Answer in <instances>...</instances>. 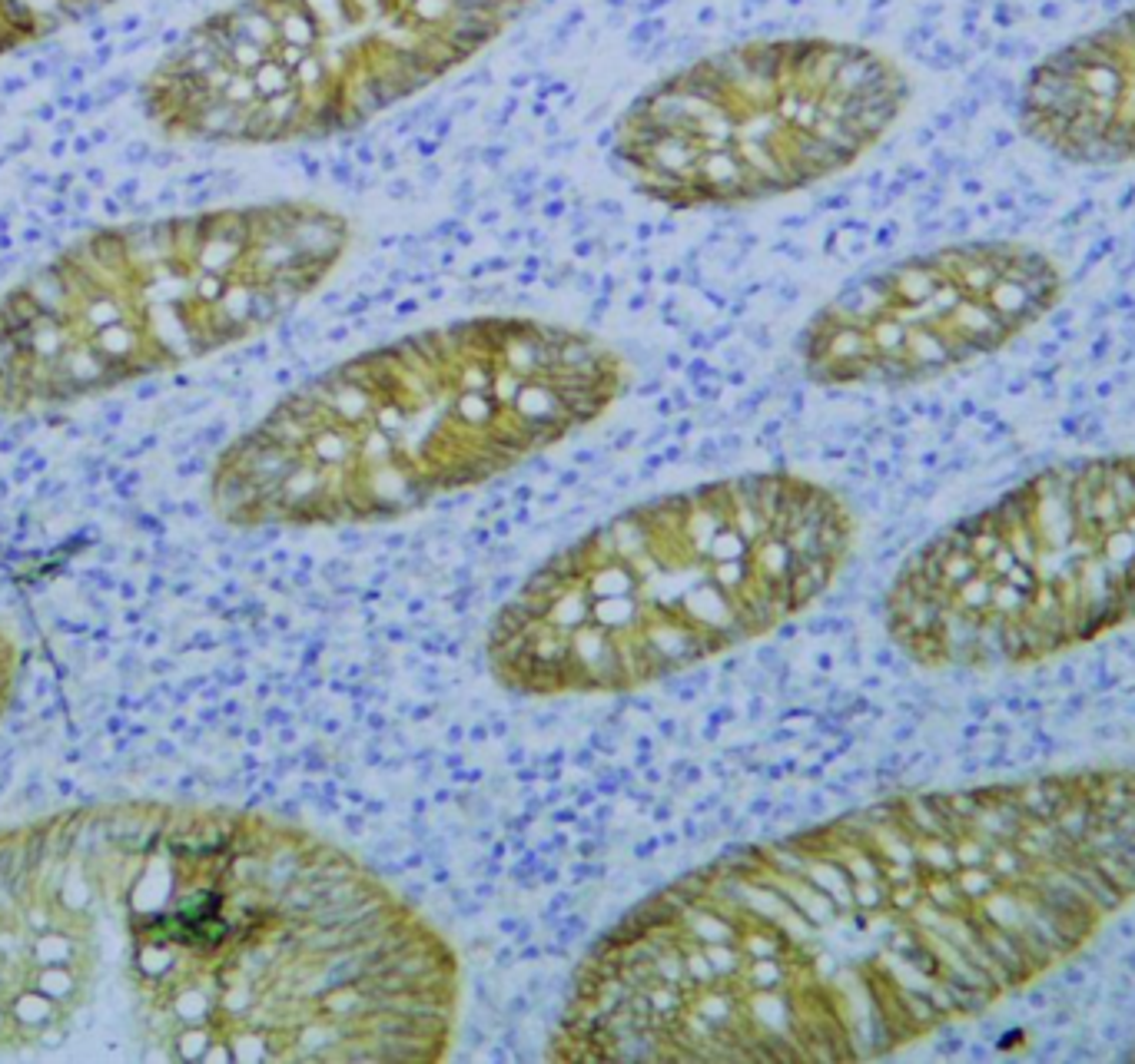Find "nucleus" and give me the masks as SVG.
Returning a JSON list of instances; mask_svg holds the SVG:
<instances>
[{
    "mask_svg": "<svg viewBox=\"0 0 1135 1064\" xmlns=\"http://www.w3.org/2000/svg\"><path fill=\"white\" fill-rule=\"evenodd\" d=\"M628 385V358L578 325H429L286 392L220 451L207 497L240 530L388 524L558 448Z\"/></svg>",
    "mask_w": 1135,
    "mask_h": 1064,
    "instance_id": "f03ea898",
    "label": "nucleus"
},
{
    "mask_svg": "<svg viewBox=\"0 0 1135 1064\" xmlns=\"http://www.w3.org/2000/svg\"><path fill=\"white\" fill-rule=\"evenodd\" d=\"M1119 865L1073 779L910 789L690 868L571 975L551 1061H877L1083 952Z\"/></svg>",
    "mask_w": 1135,
    "mask_h": 1064,
    "instance_id": "f257e3e1",
    "label": "nucleus"
},
{
    "mask_svg": "<svg viewBox=\"0 0 1135 1064\" xmlns=\"http://www.w3.org/2000/svg\"><path fill=\"white\" fill-rule=\"evenodd\" d=\"M1016 119L1056 159L1135 162V7L1046 53L1020 86Z\"/></svg>",
    "mask_w": 1135,
    "mask_h": 1064,
    "instance_id": "1a4fd4ad",
    "label": "nucleus"
},
{
    "mask_svg": "<svg viewBox=\"0 0 1135 1064\" xmlns=\"http://www.w3.org/2000/svg\"><path fill=\"white\" fill-rule=\"evenodd\" d=\"M1132 1058H1135V1048H1132Z\"/></svg>",
    "mask_w": 1135,
    "mask_h": 1064,
    "instance_id": "9b49d317",
    "label": "nucleus"
},
{
    "mask_svg": "<svg viewBox=\"0 0 1135 1064\" xmlns=\"http://www.w3.org/2000/svg\"><path fill=\"white\" fill-rule=\"evenodd\" d=\"M857 514L800 471H744L604 517L538 564L485 631L515 697H614L754 644L810 611Z\"/></svg>",
    "mask_w": 1135,
    "mask_h": 1064,
    "instance_id": "7ed1b4c3",
    "label": "nucleus"
},
{
    "mask_svg": "<svg viewBox=\"0 0 1135 1064\" xmlns=\"http://www.w3.org/2000/svg\"><path fill=\"white\" fill-rule=\"evenodd\" d=\"M349 249V216L302 197L96 226L0 296V411L73 405L250 342Z\"/></svg>",
    "mask_w": 1135,
    "mask_h": 1064,
    "instance_id": "20e7f679",
    "label": "nucleus"
},
{
    "mask_svg": "<svg viewBox=\"0 0 1135 1064\" xmlns=\"http://www.w3.org/2000/svg\"><path fill=\"white\" fill-rule=\"evenodd\" d=\"M1135 624V451L1046 464L893 571L883 631L936 673L1059 660Z\"/></svg>",
    "mask_w": 1135,
    "mask_h": 1064,
    "instance_id": "423d86ee",
    "label": "nucleus"
},
{
    "mask_svg": "<svg viewBox=\"0 0 1135 1064\" xmlns=\"http://www.w3.org/2000/svg\"><path fill=\"white\" fill-rule=\"evenodd\" d=\"M910 96L906 70L870 43L741 40L647 83L614 119L611 156L664 210H748L853 169Z\"/></svg>",
    "mask_w": 1135,
    "mask_h": 1064,
    "instance_id": "0eeeda50",
    "label": "nucleus"
},
{
    "mask_svg": "<svg viewBox=\"0 0 1135 1064\" xmlns=\"http://www.w3.org/2000/svg\"><path fill=\"white\" fill-rule=\"evenodd\" d=\"M1066 296L1046 249L966 239L870 269L834 292L797 335L820 388H910L1003 352Z\"/></svg>",
    "mask_w": 1135,
    "mask_h": 1064,
    "instance_id": "6e6552de",
    "label": "nucleus"
},
{
    "mask_svg": "<svg viewBox=\"0 0 1135 1064\" xmlns=\"http://www.w3.org/2000/svg\"><path fill=\"white\" fill-rule=\"evenodd\" d=\"M123 0H0V60L83 24Z\"/></svg>",
    "mask_w": 1135,
    "mask_h": 1064,
    "instance_id": "9d476101",
    "label": "nucleus"
},
{
    "mask_svg": "<svg viewBox=\"0 0 1135 1064\" xmlns=\"http://www.w3.org/2000/svg\"><path fill=\"white\" fill-rule=\"evenodd\" d=\"M535 0H230L139 83L173 143H322L395 110L499 43Z\"/></svg>",
    "mask_w": 1135,
    "mask_h": 1064,
    "instance_id": "39448f33",
    "label": "nucleus"
}]
</instances>
